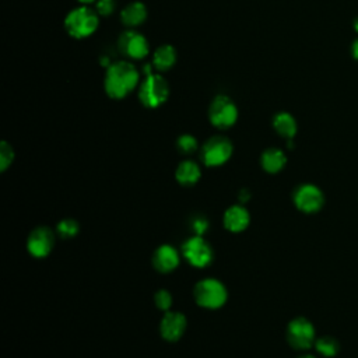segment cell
<instances>
[{
    "mask_svg": "<svg viewBox=\"0 0 358 358\" xmlns=\"http://www.w3.org/2000/svg\"><path fill=\"white\" fill-rule=\"evenodd\" d=\"M179 253L171 245H161L152 256V264L159 273H171L179 266Z\"/></svg>",
    "mask_w": 358,
    "mask_h": 358,
    "instance_id": "obj_13",
    "label": "cell"
},
{
    "mask_svg": "<svg viewBox=\"0 0 358 358\" xmlns=\"http://www.w3.org/2000/svg\"><path fill=\"white\" fill-rule=\"evenodd\" d=\"M273 127L280 136L288 140H292V137L296 133V122L294 116L289 115L288 112H278L273 117Z\"/></svg>",
    "mask_w": 358,
    "mask_h": 358,
    "instance_id": "obj_18",
    "label": "cell"
},
{
    "mask_svg": "<svg viewBox=\"0 0 358 358\" xmlns=\"http://www.w3.org/2000/svg\"><path fill=\"white\" fill-rule=\"evenodd\" d=\"M176 145L182 154H192L197 150V140L192 134H182L176 141Z\"/></svg>",
    "mask_w": 358,
    "mask_h": 358,
    "instance_id": "obj_22",
    "label": "cell"
},
{
    "mask_svg": "<svg viewBox=\"0 0 358 358\" xmlns=\"http://www.w3.org/2000/svg\"><path fill=\"white\" fill-rule=\"evenodd\" d=\"M354 29L358 32V17L354 20Z\"/></svg>",
    "mask_w": 358,
    "mask_h": 358,
    "instance_id": "obj_29",
    "label": "cell"
},
{
    "mask_svg": "<svg viewBox=\"0 0 358 358\" xmlns=\"http://www.w3.org/2000/svg\"><path fill=\"white\" fill-rule=\"evenodd\" d=\"M351 55L355 60H358V38H355V41L351 45Z\"/></svg>",
    "mask_w": 358,
    "mask_h": 358,
    "instance_id": "obj_28",
    "label": "cell"
},
{
    "mask_svg": "<svg viewBox=\"0 0 358 358\" xmlns=\"http://www.w3.org/2000/svg\"><path fill=\"white\" fill-rule=\"evenodd\" d=\"M77 1H80V3H83V4H90V3H92V1H95V0H77Z\"/></svg>",
    "mask_w": 358,
    "mask_h": 358,
    "instance_id": "obj_30",
    "label": "cell"
},
{
    "mask_svg": "<svg viewBox=\"0 0 358 358\" xmlns=\"http://www.w3.org/2000/svg\"><path fill=\"white\" fill-rule=\"evenodd\" d=\"M182 253L192 266L199 268L207 267L213 260V249L201 235L189 238L182 246Z\"/></svg>",
    "mask_w": 358,
    "mask_h": 358,
    "instance_id": "obj_8",
    "label": "cell"
},
{
    "mask_svg": "<svg viewBox=\"0 0 358 358\" xmlns=\"http://www.w3.org/2000/svg\"><path fill=\"white\" fill-rule=\"evenodd\" d=\"M260 164L263 169L268 173H277L280 172L285 164H287V157L280 148H267L260 158Z\"/></svg>",
    "mask_w": 358,
    "mask_h": 358,
    "instance_id": "obj_16",
    "label": "cell"
},
{
    "mask_svg": "<svg viewBox=\"0 0 358 358\" xmlns=\"http://www.w3.org/2000/svg\"><path fill=\"white\" fill-rule=\"evenodd\" d=\"M186 317L183 313L180 312H172L168 310L165 312L161 324H159V331L161 336L166 340V341H178L182 334L186 330Z\"/></svg>",
    "mask_w": 358,
    "mask_h": 358,
    "instance_id": "obj_12",
    "label": "cell"
},
{
    "mask_svg": "<svg viewBox=\"0 0 358 358\" xmlns=\"http://www.w3.org/2000/svg\"><path fill=\"white\" fill-rule=\"evenodd\" d=\"M232 155V143L224 136L208 138L201 148V159L207 166H220Z\"/></svg>",
    "mask_w": 358,
    "mask_h": 358,
    "instance_id": "obj_6",
    "label": "cell"
},
{
    "mask_svg": "<svg viewBox=\"0 0 358 358\" xmlns=\"http://www.w3.org/2000/svg\"><path fill=\"white\" fill-rule=\"evenodd\" d=\"M208 119L217 129H228L238 119V108L227 95H218L208 108Z\"/></svg>",
    "mask_w": 358,
    "mask_h": 358,
    "instance_id": "obj_5",
    "label": "cell"
},
{
    "mask_svg": "<svg viewBox=\"0 0 358 358\" xmlns=\"http://www.w3.org/2000/svg\"><path fill=\"white\" fill-rule=\"evenodd\" d=\"M192 228L194 231L196 235H203L206 232V229L208 228V221L204 217H197L193 218L192 221Z\"/></svg>",
    "mask_w": 358,
    "mask_h": 358,
    "instance_id": "obj_26",
    "label": "cell"
},
{
    "mask_svg": "<svg viewBox=\"0 0 358 358\" xmlns=\"http://www.w3.org/2000/svg\"><path fill=\"white\" fill-rule=\"evenodd\" d=\"M154 301H155L157 308L161 309V310H165V312H168L172 306V295L166 289L157 291L155 295H154Z\"/></svg>",
    "mask_w": 358,
    "mask_h": 358,
    "instance_id": "obj_23",
    "label": "cell"
},
{
    "mask_svg": "<svg viewBox=\"0 0 358 358\" xmlns=\"http://www.w3.org/2000/svg\"><path fill=\"white\" fill-rule=\"evenodd\" d=\"M249 199H250V192H249L248 189H243V190L239 193V200H241V203H246Z\"/></svg>",
    "mask_w": 358,
    "mask_h": 358,
    "instance_id": "obj_27",
    "label": "cell"
},
{
    "mask_svg": "<svg viewBox=\"0 0 358 358\" xmlns=\"http://www.w3.org/2000/svg\"><path fill=\"white\" fill-rule=\"evenodd\" d=\"M250 214L243 206H231L224 213V225L231 232H242L248 228Z\"/></svg>",
    "mask_w": 358,
    "mask_h": 358,
    "instance_id": "obj_14",
    "label": "cell"
},
{
    "mask_svg": "<svg viewBox=\"0 0 358 358\" xmlns=\"http://www.w3.org/2000/svg\"><path fill=\"white\" fill-rule=\"evenodd\" d=\"M298 358H316V357H313V355H310V354H305V355H301V357H298Z\"/></svg>",
    "mask_w": 358,
    "mask_h": 358,
    "instance_id": "obj_31",
    "label": "cell"
},
{
    "mask_svg": "<svg viewBox=\"0 0 358 358\" xmlns=\"http://www.w3.org/2000/svg\"><path fill=\"white\" fill-rule=\"evenodd\" d=\"M193 295L197 305L207 309L221 308L228 298L225 285L215 278H204L199 281L194 287Z\"/></svg>",
    "mask_w": 358,
    "mask_h": 358,
    "instance_id": "obj_3",
    "label": "cell"
},
{
    "mask_svg": "<svg viewBox=\"0 0 358 358\" xmlns=\"http://www.w3.org/2000/svg\"><path fill=\"white\" fill-rule=\"evenodd\" d=\"M201 176L200 166L190 159H186L180 162L175 171V178L176 180L183 185V186H192L194 185Z\"/></svg>",
    "mask_w": 358,
    "mask_h": 358,
    "instance_id": "obj_15",
    "label": "cell"
},
{
    "mask_svg": "<svg viewBox=\"0 0 358 358\" xmlns=\"http://www.w3.org/2000/svg\"><path fill=\"white\" fill-rule=\"evenodd\" d=\"M287 340L296 350H308L315 344L313 324L305 317H295L287 327Z\"/></svg>",
    "mask_w": 358,
    "mask_h": 358,
    "instance_id": "obj_7",
    "label": "cell"
},
{
    "mask_svg": "<svg viewBox=\"0 0 358 358\" xmlns=\"http://www.w3.org/2000/svg\"><path fill=\"white\" fill-rule=\"evenodd\" d=\"M169 95L168 83L158 74H148L138 90V99L145 108L161 106Z\"/></svg>",
    "mask_w": 358,
    "mask_h": 358,
    "instance_id": "obj_4",
    "label": "cell"
},
{
    "mask_svg": "<svg viewBox=\"0 0 358 358\" xmlns=\"http://www.w3.org/2000/svg\"><path fill=\"white\" fill-rule=\"evenodd\" d=\"M294 203L296 208L303 213H316L323 207L324 197L317 186L303 183L295 189Z\"/></svg>",
    "mask_w": 358,
    "mask_h": 358,
    "instance_id": "obj_9",
    "label": "cell"
},
{
    "mask_svg": "<svg viewBox=\"0 0 358 358\" xmlns=\"http://www.w3.org/2000/svg\"><path fill=\"white\" fill-rule=\"evenodd\" d=\"M55 246V234L48 227H38L35 228L27 241L28 252L34 257H46Z\"/></svg>",
    "mask_w": 358,
    "mask_h": 358,
    "instance_id": "obj_10",
    "label": "cell"
},
{
    "mask_svg": "<svg viewBox=\"0 0 358 358\" xmlns=\"http://www.w3.org/2000/svg\"><path fill=\"white\" fill-rule=\"evenodd\" d=\"M138 83V71L130 62H115L108 66L103 87L106 94L113 99L129 95Z\"/></svg>",
    "mask_w": 358,
    "mask_h": 358,
    "instance_id": "obj_1",
    "label": "cell"
},
{
    "mask_svg": "<svg viewBox=\"0 0 358 358\" xmlns=\"http://www.w3.org/2000/svg\"><path fill=\"white\" fill-rule=\"evenodd\" d=\"M315 347L324 357H334L340 350L338 341L334 337H330V336H324V337L317 338L315 341Z\"/></svg>",
    "mask_w": 358,
    "mask_h": 358,
    "instance_id": "obj_20",
    "label": "cell"
},
{
    "mask_svg": "<svg viewBox=\"0 0 358 358\" xmlns=\"http://www.w3.org/2000/svg\"><path fill=\"white\" fill-rule=\"evenodd\" d=\"M117 48L120 53L130 59H143L148 53L147 39L136 31L123 32L117 39Z\"/></svg>",
    "mask_w": 358,
    "mask_h": 358,
    "instance_id": "obj_11",
    "label": "cell"
},
{
    "mask_svg": "<svg viewBox=\"0 0 358 358\" xmlns=\"http://www.w3.org/2000/svg\"><path fill=\"white\" fill-rule=\"evenodd\" d=\"M120 18H122V22L126 27L141 25L145 21V18H147V8L140 1L130 3L120 13Z\"/></svg>",
    "mask_w": 358,
    "mask_h": 358,
    "instance_id": "obj_17",
    "label": "cell"
},
{
    "mask_svg": "<svg viewBox=\"0 0 358 358\" xmlns=\"http://www.w3.org/2000/svg\"><path fill=\"white\" fill-rule=\"evenodd\" d=\"M13 158H14V151H13L11 145L8 143L3 141L1 147H0V169L6 171L7 166L13 162Z\"/></svg>",
    "mask_w": 358,
    "mask_h": 358,
    "instance_id": "obj_24",
    "label": "cell"
},
{
    "mask_svg": "<svg viewBox=\"0 0 358 358\" xmlns=\"http://www.w3.org/2000/svg\"><path fill=\"white\" fill-rule=\"evenodd\" d=\"M115 10L113 0H96V13L101 15H109Z\"/></svg>",
    "mask_w": 358,
    "mask_h": 358,
    "instance_id": "obj_25",
    "label": "cell"
},
{
    "mask_svg": "<svg viewBox=\"0 0 358 358\" xmlns=\"http://www.w3.org/2000/svg\"><path fill=\"white\" fill-rule=\"evenodd\" d=\"M98 14L90 7L83 6L71 10L67 14L64 20V27L73 38L83 39L95 32V29L98 28Z\"/></svg>",
    "mask_w": 358,
    "mask_h": 358,
    "instance_id": "obj_2",
    "label": "cell"
},
{
    "mask_svg": "<svg viewBox=\"0 0 358 358\" xmlns=\"http://www.w3.org/2000/svg\"><path fill=\"white\" fill-rule=\"evenodd\" d=\"M175 62H176V50L171 45H161L154 52L152 64L159 71H165L171 69L175 64Z\"/></svg>",
    "mask_w": 358,
    "mask_h": 358,
    "instance_id": "obj_19",
    "label": "cell"
},
{
    "mask_svg": "<svg viewBox=\"0 0 358 358\" xmlns=\"http://www.w3.org/2000/svg\"><path fill=\"white\" fill-rule=\"evenodd\" d=\"M78 231H80V224L74 218H64V220L59 221V224L56 227V232L63 239L76 236L78 234Z\"/></svg>",
    "mask_w": 358,
    "mask_h": 358,
    "instance_id": "obj_21",
    "label": "cell"
}]
</instances>
